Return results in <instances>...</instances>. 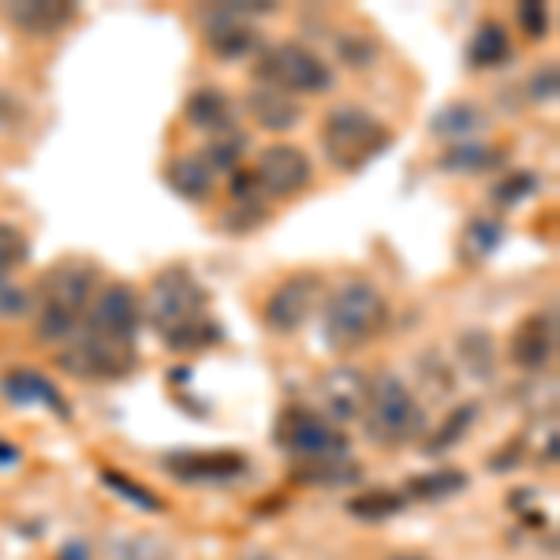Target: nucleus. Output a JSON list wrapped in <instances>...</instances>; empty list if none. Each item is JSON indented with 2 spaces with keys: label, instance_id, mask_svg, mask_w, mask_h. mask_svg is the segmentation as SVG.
Here are the masks:
<instances>
[{
  "label": "nucleus",
  "instance_id": "obj_43",
  "mask_svg": "<svg viewBox=\"0 0 560 560\" xmlns=\"http://www.w3.org/2000/svg\"><path fill=\"white\" fill-rule=\"evenodd\" d=\"M385 560H433L427 553H415V549H404V553H388Z\"/></svg>",
  "mask_w": 560,
  "mask_h": 560
},
{
  "label": "nucleus",
  "instance_id": "obj_14",
  "mask_svg": "<svg viewBox=\"0 0 560 560\" xmlns=\"http://www.w3.org/2000/svg\"><path fill=\"white\" fill-rule=\"evenodd\" d=\"M161 467L187 486H229V482H236L240 475H247V459L240 453H232V448H221V453L179 448V453H168L161 459Z\"/></svg>",
  "mask_w": 560,
  "mask_h": 560
},
{
  "label": "nucleus",
  "instance_id": "obj_28",
  "mask_svg": "<svg viewBox=\"0 0 560 560\" xmlns=\"http://www.w3.org/2000/svg\"><path fill=\"white\" fill-rule=\"evenodd\" d=\"M408 509V497L396 493V490H363L355 493L351 501L345 504V512L351 520H363V523H382V520H393Z\"/></svg>",
  "mask_w": 560,
  "mask_h": 560
},
{
  "label": "nucleus",
  "instance_id": "obj_29",
  "mask_svg": "<svg viewBox=\"0 0 560 560\" xmlns=\"http://www.w3.org/2000/svg\"><path fill=\"white\" fill-rule=\"evenodd\" d=\"M464 490H467V471H459V467H441V471L408 478V493L404 497H411V501H448V497H456Z\"/></svg>",
  "mask_w": 560,
  "mask_h": 560
},
{
  "label": "nucleus",
  "instance_id": "obj_30",
  "mask_svg": "<svg viewBox=\"0 0 560 560\" xmlns=\"http://www.w3.org/2000/svg\"><path fill=\"white\" fill-rule=\"evenodd\" d=\"M102 486L105 490H113L120 501H128L131 509H139V512H150V516H158V512H165V501H161L158 493L147 490L142 482H135L131 475H124V471H113V467H102Z\"/></svg>",
  "mask_w": 560,
  "mask_h": 560
},
{
  "label": "nucleus",
  "instance_id": "obj_36",
  "mask_svg": "<svg viewBox=\"0 0 560 560\" xmlns=\"http://www.w3.org/2000/svg\"><path fill=\"white\" fill-rule=\"evenodd\" d=\"M31 311H34L31 288L15 284L12 277H0V318H23Z\"/></svg>",
  "mask_w": 560,
  "mask_h": 560
},
{
  "label": "nucleus",
  "instance_id": "obj_26",
  "mask_svg": "<svg viewBox=\"0 0 560 560\" xmlns=\"http://www.w3.org/2000/svg\"><path fill=\"white\" fill-rule=\"evenodd\" d=\"M475 422H478V404H456V408L445 415V422H441V427L427 438L422 453H427V456H445L448 448L459 445V441L475 430Z\"/></svg>",
  "mask_w": 560,
  "mask_h": 560
},
{
  "label": "nucleus",
  "instance_id": "obj_10",
  "mask_svg": "<svg viewBox=\"0 0 560 560\" xmlns=\"http://www.w3.org/2000/svg\"><path fill=\"white\" fill-rule=\"evenodd\" d=\"M322 303H325V280H322V273H314V269H303V273L284 277L273 288V292H269L261 318H266V325L277 332V337H292V332H300L303 325L311 322V314L318 311Z\"/></svg>",
  "mask_w": 560,
  "mask_h": 560
},
{
  "label": "nucleus",
  "instance_id": "obj_13",
  "mask_svg": "<svg viewBox=\"0 0 560 560\" xmlns=\"http://www.w3.org/2000/svg\"><path fill=\"white\" fill-rule=\"evenodd\" d=\"M322 404V419L332 427H351V422L363 419L366 411V396H370V374H363L359 366H329L314 385Z\"/></svg>",
  "mask_w": 560,
  "mask_h": 560
},
{
  "label": "nucleus",
  "instance_id": "obj_38",
  "mask_svg": "<svg viewBox=\"0 0 560 560\" xmlns=\"http://www.w3.org/2000/svg\"><path fill=\"white\" fill-rule=\"evenodd\" d=\"M516 26L530 42H541L549 34V8L538 4V0H523V4H516Z\"/></svg>",
  "mask_w": 560,
  "mask_h": 560
},
{
  "label": "nucleus",
  "instance_id": "obj_16",
  "mask_svg": "<svg viewBox=\"0 0 560 560\" xmlns=\"http://www.w3.org/2000/svg\"><path fill=\"white\" fill-rule=\"evenodd\" d=\"M79 4L71 0H15L8 4V23L26 38H57L65 26L75 23Z\"/></svg>",
  "mask_w": 560,
  "mask_h": 560
},
{
  "label": "nucleus",
  "instance_id": "obj_24",
  "mask_svg": "<svg viewBox=\"0 0 560 560\" xmlns=\"http://www.w3.org/2000/svg\"><path fill=\"white\" fill-rule=\"evenodd\" d=\"M509 57H512L509 26L497 20L478 23V31L471 34V42H467V65L475 71H490V68H501Z\"/></svg>",
  "mask_w": 560,
  "mask_h": 560
},
{
  "label": "nucleus",
  "instance_id": "obj_34",
  "mask_svg": "<svg viewBox=\"0 0 560 560\" xmlns=\"http://www.w3.org/2000/svg\"><path fill=\"white\" fill-rule=\"evenodd\" d=\"M538 191H541V176L530 173V168H520V173L497 179V184L490 187V202L501 206V210H512V206L527 202V198L538 195Z\"/></svg>",
  "mask_w": 560,
  "mask_h": 560
},
{
  "label": "nucleus",
  "instance_id": "obj_19",
  "mask_svg": "<svg viewBox=\"0 0 560 560\" xmlns=\"http://www.w3.org/2000/svg\"><path fill=\"white\" fill-rule=\"evenodd\" d=\"M0 388H4V396L12 404H38V408L60 415V419H71V404L45 374H34V370H12V374H4Z\"/></svg>",
  "mask_w": 560,
  "mask_h": 560
},
{
  "label": "nucleus",
  "instance_id": "obj_8",
  "mask_svg": "<svg viewBox=\"0 0 560 560\" xmlns=\"http://www.w3.org/2000/svg\"><path fill=\"white\" fill-rule=\"evenodd\" d=\"M83 329L102 340H113V345L135 348L142 329V292L128 280H108V284L97 288Z\"/></svg>",
  "mask_w": 560,
  "mask_h": 560
},
{
  "label": "nucleus",
  "instance_id": "obj_6",
  "mask_svg": "<svg viewBox=\"0 0 560 560\" xmlns=\"http://www.w3.org/2000/svg\"><path fill=\"white\" fill-rule=\"evenodd\" d=\"M250 79L255 86L280 90L288 97H314V94H329L332 90V68L325 65L314 49H306L300 42H277V45H261V52L250 65Z\"/></svg>",
  "mask_w": 560,
  "mask_h": 560
},
{
  "label": "nucleus",
  "instance_id": "obj_37",
  "mask_svg": "<svg viewBox=\"0 0 560 560\" xmlns=\"http://www.w3.org/2000/svg\"><path fill=\"white\" fill-rule=\"evenodd\" d=\"M266 221H269V210H266V206H261V202H247V206H236V210L224 213V217H221V229L243 236V232L261 229Z\"/></svg>",
  "mask_w": 560,
  "mask_h": 560
},
{
  "label": "nucleus",
  "instance_id": "obj_41",
  "mask_svg": "<svg viewBox=\"0 0 560 560\" xmlns=\"http://www.w3.org/2000/svg\"><path fill=\"white\" fill-rule=\"evenodd\" d=\"M60 560H90V549H86V541L71 538L68 546L60 549Z\"/></svg>",
  "mask_w": 560,
  "mask_h": 560
},
{
  "label": "nucleus",
  "instance_id": "obj_35",
  "mask_svg": "<svg viewBox=\"0 0 560 560\" xmlns=\"http://www.w3.org/2000/svg\"><path fill=\"white\" fill-rule=\"evenodd\" d=\"M26 258H31V240H26V232L0 221V277H12L15 269L26 266Z\"/></svg>",
  "mask_w": 560,
  "mask_h": 560
},
{
  "label": "nucleus",
  "instance_id": "obj_42",
  "mask_svg": "<svg viewBox=\"0 0 560 560\" xmlns=\"http://www.w3.org/2000/svg\"><path fill=\"white\" fill-rule=\"evenodd\" d=\"M15 459H20V448L0 441V464H15Z\"/></svg>",
  "mask_w": 560,
  "mask_h": 560
},
{
  "label": "nucleus",
  "instance_id": "obj_3",
  "mask_svg": "<svg viewBox=\"0 0 560 560\" xmlns=\"http://www.w3.org/2000/svg\"><path fill=\"white\" fill-rule=\"evenodd\" d=\"M322 153L337 173L355 176L363 173L374 158H382L393 142L385 120H377L374 113H366L363 105H332L322 116V131H318Z\"/></svg>",
  "mask_w": 560,
  "mask_h": 560
},
{
  "label": "nucleus",
  "instance_id": "obj_22",
  "mask_svg": "<svg viewBox=\"0 0 560 560\" xmlns=\"http://www.w3.org/2000/svg\"><path fill=\"white\" fill-rule=\"evenodd\" d=\"M504 161H509V153H504V147H493V142H453L438 158V165L445 173H459V176H486L497 173Z\"/></svg>",
  "mask_w": 560,
  "mask_h": 560
},
{
  "label": "nucleus",
  "instance_id": "obj_18",
  "mask_svg": "<svg viewBox=\"0 0 560 560\" xmlns=\"http://www.w3.org/2000/svg\"><path fill=\"white\" fill-rule=\"evenodd\" d=\"M243 108H247V116L258 124L261 131H292L300 128L303 120V105L300 97H288L280 94V90H269V86H255L247 94V102H243Z\"/></svg>",
  "mask_w": 560,
  "mask_h": 560
},
{
  "label": "nucleus",
  "instance_id": "obj_40",
  "mask_svg": "<svg viewBox=\"0 0 560 560\" xmlns=\"http://www.w3.org/2000/svg\"><path fill=\"white\" fill-rule=\"evenodd\" d=\"M229 195H232V202H236V206L258 202V198H261V187H258L255 173H250V168H236V173L229 176Z\"/></svg>",
  "mask_w": 560,
  "mask_h": 560
},
{
  "label": "nucleus",
  "instance_id": "obj_32",
  "mask_svg": "<svg viewBox=\"0 0 560 560\" xmlns=\"http://www.w3.org/2000/svg\"><path fill=\"white\" fill-rule=\"evenodd\" d=\"M221 340H224V325L213 318H202V322L187 325V329L173 332V337H165L161 345L168 351H176V355H195V351H206V348L221 345Z\"/></svg>",
  "mask_w": 560,
  "mask_h": 560
},
{
  "label": "nucleus",
  "instance_id": "obj_5",
  "mask_svg": "<svg viewBox=\"0 0 560 560\" xmlns=\"http://www.w3.org/2000/svg\"><path fill=\"white\" fill-rule=\"evenodd\" d=\"M202 318H210V292L191 273V266L161 269L142 295V322L165 340Z\"/></svg>",
  "mask_w": 560,
  "mask_h": 560
},
{
  "label": "nucleus",
  "instance_id": "obj_20",
  "mask_svg": "<svg viewBox=\"0 0 560 560\" xmlns=\"http://www.w3.org/2000/svg\"><path fill=\"white\" fill-rule=\"evenodd\" d=\"M430 131L438 139L453 142H478V135L490 131V113L478 102H448L445 108H438L430 120Z\"/></svg>",
  "mask_w": 560,
  "mask_h": 560
},
{
  "label": "nucleus",
  "instance_id": "obj_23",
  "mask_svg": "<svg viewBox=\"0 0 560 560\" xmlns=\"http://www.w3.org/2000/svg\"><path fill=\"white\" fill-rule=\"evenodd\" d=\"M504 236H509V229H504L501 217H471L464 224V236H459V258L467 266H482V261H490L501 250Z\"/></svg>",
  "mask_w": 560,
  "mask_h": 560
},
{
  "label": "nucleus",
  "instance_id": "obj_12",
  "mask_svg": "<svg viewBox=\"0 0 560 560\" xmlns=\"http://www.w3.org/2000/svg\"><path fill=\"white\" fill-rule=\"evenodd\" d=\"M557 345H560V318H557V306L549 303V306H541V311L527 314V318L512 329L509 359L523 374H541V370L553 366Z\"/></svg>",
  "mask_w": 560,
  "mask_h": 560
},
{
  "label": "nucleus",
  "instance_id": "obj_7",
  "mask_svg": "<svg viewBox=\"0 0 560 560\" xmlns=\"http://www.w3.org/2000/svg\"><path fill=\"white\" fill-rule=\"evenodd\" d=\"M277 448H284L295 464H332V459H351V438L340 427L325 422L318 411L303 404H288L277 415L273 427Z\"/></svg>",
  "mask_w": 560,
  "mask_h": 560
},
{
  "label": "nucleus",
  "instance_id": "obj_9",
  "mask_svg": "<svg viewBox=\"0 0 560 560\" xmlns=\"http://www.w3.org/2000/svg\"><path fill=\"white\" fill-rule=\"evenodd\" d=\"M57 366L79 382H120V377L135 374L139 355L128 345H113V340L79 329V337L57 351Z\"/></svg>",
  "mask_w": 560,
  "mask_h": 560
},
{
  "label": "nucleus",
  "instance_id": "obj_11",
  "mask_svg": "<svg viewBox=\"0 0 560 560\" xmlns=\"http://www.w3.org/2000/svg\"><path fill=\"white\" fill-rule=\"evenodd\" d=\"M266 198H277V202H292L300 198L314 179V165L306 158V150H300L295 142H273L258 153V165L250 168Z\"/></svg>",
  "mask_w": 560,
  "mask_h": 560
},
{
  "label": "nucleus",
  "instance_id": "obj_31",
  "mask_svg": "<svg viewBox=\"0 0 560 560\" xmlns=\"http://www.w3.org/2000/svg\"><path fill=\"white\" fill-rule=\"evenodd\" d=\"M332 49H337V60L355 71L363 68H374L377 52H382V45H377L374 34L366 31H340L337 38H332Z\"/></svg>",
  "mask_w": 560,
  "mask_h": 560
},
{
  "label": "nucleus",
  "instance_id": "obj_1",
  "mask_svg": "<svg viewBox=\"0 0 560 560\" xmlns=\"http://www.w3.org/2000/svg\"><path fill=\"white\" fill-rule=\"evenodd\" d=\"M97 273L102 269L86 258H65L52 261L38 277L34 288V340L45 348H65L79 337L86 322V311L97 295Z\"/></svg>",
  "mask_w": 560,
  "mask_h": 560
},
{
  "label": "nucleus",
  "instance_id": "obj_2",
  "mask_svg": "<svg viewBox=\"0 0 560 560\" xmlns=\"http://www.w3.org/2000/svg\"><path fill=\"white\" fill-rule=\"evenodd\" d=\"M388 325V300L370 280H345L322 303V340L337 355L374 345Z\"/></svg>",
  "mask_w": 560,
  "mask_h": 560
},
{
  "label": "nucleus",
  "instance_id": "obj_4",
  "mask_svg": "<svg viewBox=\"0 0 560 560\" xmlns=\"http://www.w3.org/2000/svg\"><path fill=\"white\" fill-rule=\"evenodd\" d=\"M363 430L374 445L396 448V445H411L427 433V408L419 404V396L411 393L393 370L382 374H370V396H366V411H363Z\"/></svg>",
  "mask_w": 560,
  "mask_h": 560
},
{
  "label": "nucleus",
  "instance_id": "obj_17",
  "mask_svg": "<svg viewBox=\"0 0 560 560\" xmlns=\"http://www.w3.org/2000/svg\"><path fill=\"white\" fill-rule=\"evenodd\" d=\"M184 120L202 135H229L236 131V105L221 86H198L184 102Z\"/></svg>",
  "mask_w": 560,
  "mask_h": 560
},
{
  "label": "nucleus",
  "instance_id": "obj_33",
  "mask_svg": "<svg viewBox=\"0 0 560 560\" xmlns=\"http://www.w3.org/2000/svg\"><path fill=\"white\" fill-rule=\"evenodd\" d=\"M243 150H247L243 131H229V135H217V139H210L206 142V150H198V153H202V161L210 165L213 176H232L240 168Z\"/></svg>",
  "mask_w": 560,
  "mask_h": 560
},
{
  "label": "nucleus",
  "instance_id": "obj_27",
  "mask_svg": "<svg viewBox=\"0 0 560 560\" xmlns=\"http://www.w3.org/2000/svg\"><path fill=\"white\" fill-rule=\"evenodd\" d=\"M456 359L464 363L467 374H475V377H493L497 374V348H493V337L486 329L459 332Z\"/></svg>",
  "mask_w": 560,
  "mask_h": 560
},
{
  "label": "nucleus",
  "instance_id": "obj_21",
  "mask_svg": "<svg viewBox=\"0 0 560 560\" xmlns=\"http://www.w3.org/2000/svg\"><path fill=\"white\" fill-rule=\"evenodd\" d=\"M165 184L168 191L179 195L184 202H206L217 187V176L210 173V165L202 161V153H176L165 165Z\"/></svg>",
  "mask_w": 560,
  "mask_h": 560
},
{
  "label": "nucleus",
  "instance_id": "obj_15",
  "mask_svg": "<svg viewBox=\"0 0 560 560\" xmlns=\"http://www.w3.org/2000/svg\"><path fill=\"white\" fill-rule=\"evenodd\" d=\"M206 20V49L221 60H247L261 52V34L247 20L229 12V4L202 8Z\"/></svg>",
  "mask_w": 560,
  "mask_h": 560
},
{
  "label": "nucleus",
  "instance_id": "obj_39",
  "mask_svg": "<svg viewBox=\"0 0 560 560\" xmlns=\"http://www.w3.org/2000/svg\"><path fill=\"white\" fill-rule=\"evenodd\" d=\"M557 90H560V71H557V60H546L535 75H530V83H527V94H530V102H557Z\"/></svg>",
  "mask_w": 560,
  "mask_h": 560
},
{
  "label": "nucleus",
  "instance_id": "obj_44",
  "mask_svg": "<svg viewBox=\"0 0 560 560\" xmlns=\"http://www.w3.org/2000/svg\"><path fill=\"white\" fill-rule=\"evenodd\" d=\"M8 105H12V97H8L4 90H0V128L8 124Z\"/></svg>",
  "mask_w": 560,
  "mask_h": 560
},
{
  "label": "nucleus",
  "instance_id": "obj_25",
  "mask_svg": "<svg viewBox=\"0 0 560 560\" xmlns=\"http://www.w3.org/2000/svg\"><path fill=\"white\" fill-rule=\"evenodd\" d=\"M300 486H318V490H337V486H355L363 482L366 471L355 459H332V464H300L292 471Z\"/></svg>",
  "mask_w": 560,
  "mask_h": 560
}]
</instances>
